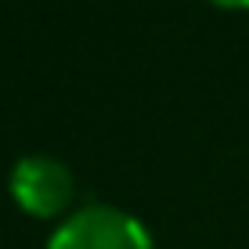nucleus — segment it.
<instances>
[{
    "mask_svg": "<svg viewBox=\"0 0 249 249\" xmlns=\"http://www.w3.org/2000/svg\"><path fill=\"white\" fill-rule=\"evenodd\" d=\"M44 249H156L141 217L112 202H87L69 210Z\"/></svg>",
    "mask_w": 249,
    "mask_h": 249,
    "instance_id": "obj_1",
    "label": "nucleus"
},
{
    "mask_svg": "<svg viewBox=\"0 0 249 249\" xmlns=\"http://www.w3.org/2000/svg\"><path fill=\"white\" fill-rule=\"evenodd\" d=\"M7 192L36 220L65 217L76 195V174L69 170L65 159L51 152H25L22 159H15L7 174Z\"/></svg>",
    "mask_w": 249,
    "mask_h": 249,
    "instance_id": "obj_2",
    "label": "nucleus"
},
{
    "mask_svg": "<svg viewBox=\"0 0 249 249\" xmlns=\"http://www.w3.org/2000/svg\"><path fill=\"white\" fill-rule=\"evenodd\" d=\"M217 7H249V0H210Z\"/></svg>",
    "mask_w": 249,
    "mask_h": 249,
    "instance_id": "obj_3",
    "label": "nucleus"
}]
</instances>
